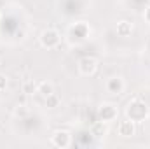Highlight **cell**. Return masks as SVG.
<instances>
[{
	"label": "cell",
	"instance_id": "obj_16",
	"mask_svg": "<svg viewBox=\"0 0 150 149\" xmlns=\"http://www.w3.org/2000/svg\"><path fill=\"white\" fill-rule=\"evenodd\" d=\"M0 65H2V58H0Z\"/></svg>",
	"mask_w": 150,
	"mask_h": 149
},
{
	"label": "cell",
	"instance_id": "obj_3",
	"mask_svg": "<svg viewBox=\"0 0 150 149\" xmlns=\"http://www.w3.org/2000/svg\"><path fill=\"white\" fill-rule=\"evenodd\" d=\"M80 75H94L98 72V60L94 56H84L79 60V65H77Z\"/></svg>",
	"mask_w": 150,
	"mask_h": 149
},
{
	"label": "cell",
	"instance_id": "obj_4",
	"mask_svg": "<svg viewBox=\"0 0 150 149\" xmlns=\"http://www.w3.org/2000/svg\"><path fill=\"white\" fill-rule=\"evenodd\" d=\"M51 144H52L54 148H59V149L70 148V144H72V135H70V132H67V130H56V132L51 135Z\"/></svg>",
	"mask_w": 150,
	"mask_h": 149
},
{
	"label": "cell",
	"instance_id": "obj_5",
	"mask_svg": "<svg viewBox=\"0 0 150 149\" xmlns=\"http://www.w3.org/2000/svg\"><path fill=\"white\" fill-rule=\"evenodd\" d=\"M117 114H119V111H117V107L113 104H103L98 109L100 121H103V123H110L113 119H117Z\"/></svg>",
	"mask_w": 150,
	"mask_h": 149
},
{
	"label": "cell",
	"instance_id": "obj_10",
	"mask_svg": "<svg viewBox=\"0 0 150 149\" xmlns=\"http://www.w3.org/2000/svg\"><path fill=\"white\" fill-rule=\"evenodd\" d=\"M37 93L44 98V100H45L49 95H52V93H54V84H52V82H49V81H42V82L37 86Z\"/></svg>",
	"mask_w": 150,
	"mask_h": 149
},
{
	"label": "cell",
	"instance_id": "obj_14",
	"mask_svg": "<svg viewBox=\"0 0 150 149\" xmlns=\"http://www.w3.org/2000/svg\"><path fill=\"white\" fill-rule=\"evenodd\" d=\"M7 88V75L0 74V91H4Z\"/></svg>",
	"mask_w": 150,
	"mask_h": 149
},
{
	"label": "cell",
	"instance_id": "obj_11",
	"mask_svg": "<svg viewBox=\"0 0 150 149\" xmlns=\"http://www.w3.org/2000/svg\"><path fill=\"white\" fill-rule=\"evenodd\" d=\"M59 102H61V100H59V97H58L56 93H52V95H49V97L45 98V105H47L49 109L58 107V105H59Z\"/></svg>",
	"mask_w": 150,
	"mask_h": 149
},
{
	"label": "cell",
	"instance_id": "obj_9",
	"mask_svg": "<svg viewBox=\"0 0 150 149\" xmlns=\"http://www.w3.org/2000/svg\"><path fill=\"white\" fill-rule=\"evenodd\" d=\"M115 30H117V35H120V37H129V35L133 34V23L127 21V19H120V21H117Z\"/></svg>",
	"mask_w": 150,
	"mask_h": 149
},
{
	"label": "cell",
	"instance_id": "obj_13",
	"mask_svg": "<svg viewBox=\"0 0 150 149\" xmlns=\"http://www.w3.org/2000/svg\"><path fill=\"white\" fill-rule=\"evenodd\" d=\"M101 132H105V128H103V121H100V123H96V125L93 126V133H94V135H100Z\"/></svg>",
	"mask_w": 150,
	"mask_h": 149
},
{
	"label": "cell",
	"instance_id": "obj_8",
	"mask_svg": "<svg viewBox=\"0 0 150 149\" xmlns=\"http://www.w3.org/2000/svg\"><path fill=\"white\" fill-rule=\"evenodd\" d=\"M79 35L80 40H86V39L89 37V34H91V28H89V25L87 23H84V21H79V23H75L74 27L70 28V35Z\"/></svg>",
	"mask_w": 150,
	"mask_h": 149
},
{
	"label": "cell",
	"instance_id": "obj_1",
	"mask_svg": "<svg viewBox=\"0 0 150 149\" xmlns=\"http://www.w3.org/2000/svg\"><path fill=\"white\" fill-rule=\"evenodd\" d=\"M126 117L134 121V123H142L149 117V105L142 100V98H133L129 104H127V109H126Z\"/></svg>",
	"mask_w": 150,
	"mask_h": 149
},
{
	"label": "cell",
	"instance_id": "obj_2",
	"mask_svg": "<svg viewBox=\"0 0 150 149\" xmlns=\"http://www.w3.org/2000/svg\"><path fill=\"white\" fill-rule=\"evenodd\" d=\"M38 42H40V46H42L44 49H56V47L61 44V35H59V32L54 30V28H45V30L40 32Z\"/></svg>",
	"mask_w": 150,
	"mask_h": 149
},
{
	"label": "cell",
	"instance_id": "obj_7",
	"mask_svg": "<svg viewBox=\"0 0 150 149\" xmlns=\"http://www.w3.org/2000/svg\"><path fill=\"white\" fill-rule=\"evenodd\" d=\"M117 130H119V135H120V137H133V135L136 133V123L131 121V119L120 121Z\"/></svg>",
	"mask_w": 150,
	"mask_h": 149
},
{
	"label": "cell",
	"instance_id": "obj_15",
	"mask_svg": "<svg viewBox=\"0 0 150 149\" xmlns=\"http://www.w3.org/2000/svg\"><path fill=\"white\" fill-rule=\"evenodd\" d=\"M143 18H145V21L150 25V5L145 9V12H143Z\"/></svg>",
	"mask_w": 150,
	"mask_h": 149
},
{
	"label": "cell",
	"instance_id": "obj_12",
	"mask_svg": "<svg viewBox=\"0 0 150 149\" xmlns=\"http://www.w3.org/2000/svg\"><path fill=\"white\" fill-rule=\"evenodd\" d=\"M26 114H28V109L25 105H18V109L14 111V116H19V117H25Z\"/></svg>",
	"mask_w": 150,
	"mask_h": 149
},
{
	"label": "cell",
	"instance_id": "obj_6",
	"mask_svg": "<svg viewBox=\"0 0 150 149\" xmlns=\"http://www.w3.org/2000/svg\"><path fill=\"white\" fill-rule=\"evenodd\" d=\"M105 88H107V91L110 95H120L124 91V88H126V82H124V79L120 75H113L105 82Z\"/></svg>",
	"mask_w": 150,
	"mask_h": 149
}]
</instances>
